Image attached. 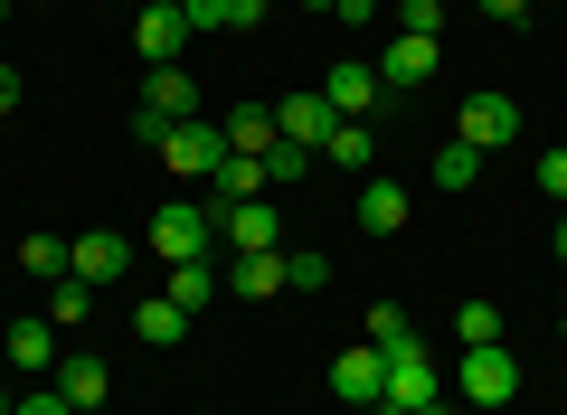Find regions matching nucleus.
<instances>
[{
  "label": "nucleus",
  "mask_w": 567,
  "mask_h": 415,
  "mask_svg": "<svg viewBox=\"0 0 567 415\" xmlns=\"http://www.w3.org/2000/svg\"><path fill=\"white\" fill-rule=\"evenodd\" d=\"M218 237H227V256H284V208H275V189L218 208Z\"/></svg>",
  "instance_id": "nucleus-1"
},
{
  "label": "nucleus",
  "mask_w": 567,
  "mask_h": 415,
  "mask_svg": "<svg viewBox=\"0 0 567 415\" xmlns=\"http://www.w3.org/2000/svg\"><path fill=\"white\" fill-rule=\"evenodd\" d=\"M511 133H520V104H511L502 85L464 95V114H454V142H473V152H511Z\"/></svg>",
  "instance_id": "nucleus-2"
},
{
  "label": "nucleus",
  "mask_w": 567,
  "mask_h": 415,
  "mask_svg": "<svg viewBox=\"0 0 567 415\" xmlns=\"http://www.w3.org/2000/svg\"><path fill=\"white\" fill-rule=\"evenodd\" d=\"M322 104H331L341 123H369V114L388 104V85H379V66H369V58H331V76H322Z\"/></svg>",
  "instance_id": "nucleus-3"
},
{
  "label": "nucleus",
  "mask_w": 567,
  "mask_h": 415,
  "mask_svg": "<svg viewBox=\"0 0 567 415\" xmlns=\"http://www.w3.org/2000/svg\"><path fill=\"white\" fill-rule=\"evenodd\" d=\"M208 237H218V208H162L152 218V256L162 264H199Z\"/></svg>",
  "instance_id": "nucleus-4"
},
{
  "label": "nucleus",
  "mask_w": 567,
  "mask_h": 415,
  "mask_svg": "<svg viewBox=\"0 0 567 415\" xmlns=\"http://www.w3.org/2000/svg\"><path fill=\"white\" fill-rule=\"evenodd\" d=\"M464 396H473V406H511V396H520V359H511V340L464 350Z\"/></svg>",
  "instance_id": "nucleus-5"
},
{
  "label": "nucleus",
  "mask_w": 567,
  "mask_h": 415,
  "mask_svg": "<svg viewBox=\"0 0 567 415\" xmlns=\"http://www.w3.org/2000/svg\"><path fill=\"white\" fill-rule=\"evenodd\" d=\"M331 396L369 415V406H379V396H388V350H369V340H350V350L331 359Z\"/></svg>",
  "instance_id": "nucleus-6"
},
{
  "label": "nucleus",
  "mask_w": 567,
  "mask_h": 415,
  "mask_svg": "<svg viewBox=\"0 0 567 415\" xmlns=\"http://www.w3.org/2000/svg\"><path fill=\"white\" fill-rule=\"evenodd\" d=\"M369 66H379V85H388V95H416V85L435 76V66H445V48H435V39H406V29H398V39H388Z\"/></svg>",
  "instance_id": "nucleus-7"
},
{
  "label": "nucleus",
  "mask_w": 567,
  "mask_h": 415,
  "mask_svg": "<svg viewBox=\"0 0 567 415\" xmlns=\"http://www.w3.org/2000/svg\"><path fill=\"white\" fill-rule=\"evenodd\" d=\"M66 274H76V283H123V274H133V246H123L114 227H85V237L66 246Z\"/></svg>",
  "instance_id": "nucleus-8"
},
{
  "label": "nucleus",
  "mask_w": 567,
  "mask_h": 415,
  "mask_svg": "<svg viewBox=\"0 0 567 415\" xmlns=\"http://www.w3.org/2000/svg\"><path fill=\"white\" fill-rule=\"evenodd\" d=\"M162 160H171L181 179H208V170L227 160V133H218V123H171V133H162Z\"/></svg>",
  "instance_id": "nucleus-9"
},
{
  "label": "nucleus",
  "mask_w": 567,
  "mask_h": 415,
  "mask_svg": "<svg viewBox=\"0 0 567 415\" xmlns=\"http://www.w3.org/2000/svg\"><path fill=\"white\" fill-rule=\"evenodd\" d=\"M388 406H435V350L425 340H398L388 350Z\"/></svg>",
  "instance_id": "nucleus-10"
},
{
  "label": "nucleus",
  "mask_w": 567,
  "mask_h": 415,
  "mask_svg": "<svg viewBox=\"0 0 567 415\" xmlns=\"http://www.w3.org/2000/svg\"><path fill=\"white\" fill-rule=\"evenodd\" d=\"M0 359H10V369H20V377H48V369H58V321H10V331H0Z\"/></svg>",
  "instance_id": "nucleus-11"
},
{
  "label": "nucleus",
  "mask_w": 567,
  "mask_h": 415,
  "mask_svg": "<svg viewBox=\"0 0 567 415\" xmlns=\"http://www.w3.org/2000/svg\"><path fill=\"white\" fill-rule=\"evenodd\" d=\"M275 133H284V142H303V152H322V142L341 133V114H331L322 85H312V95H284V104H275Z\"/></svg>",
  "instance_id": "nucleus-12"
},
{
  "label": "nucleus",
  "mask_w": 567,
  "mask_h": 415,
  "mask_svg": "<svg viewBox=\"0 0 567 415\" xmlns=\"http://www.w3.org/2000/svg\"><path fill=\"white\" fill-rule=\"evenodd\" d=\"M142 114L199 123V85H189V66H152V76H142Z\"/></svg>",
  "instance_id": "nucleus-13"
},
{
  "label": "nucleus",
  "mask_w": 567,
  "mask_h": 415,
  "mask_svg": "<svg viewBox=\"0 0 567 415\" xmlns=\"http://www.w3.org/2000/svg\"><path fill=\"white\" fill-rule=\"evenodd\" d=\"M133 48H142V58H152V66H181V48H189V20H181V10H162V0H152V10H142V20H133Z\"/></svg>",
  "instance_id": "nucleus-14"
},
{
  "label": "nucleus",
  "mask_w": 567,
  "mask_h": 415,
  "mask_svg": "<svg viewBox=\"0 0 567 415\" xmlns=\"http://www.w3.org/2000/svg\"><path fill=\"white\" fill-rule=\"evenodd\" d=\"M406 208H416V198H406L398 179H379V170L360 179V227H369V237H398V227H406Z\"/></svg>",
  "instance_id": "nucleus-15"
},
{
  "label": "nucleus",
  "mask_w": 567,
  "mask_h": 415,
  "mask_svg": "<svg viewBox=\"0 0 567 415\" xmlns=\"http://www.w3.org/2000/svg\"><path fill=\"white\" fill-rule=\"evenodd\" d=\"M133 340H152V350H181V340H189V312H181L171 293H142V302H133Z\"/></svg>",
  "instance_id": "nucleus-16"
},
{
  "label": "nucleus",
  "mask_w": 567,
  "mask_h": 415,
  "mask_svg": "<svg viewBox=\"0 0 567 415\" xmlns=\"http://www.w3.org/2000/svg\"><path fill=\"white\" fill-rule=\"evenodd\" d=\"M218 133H227V152H246V160H265V152L284 142V133H275V104H237Z\"/></svg>",
  "instance_id": "nucleus-17"
},
{
  "label": "nucleus",
  "mask_w": 567,
  "mask_h": 415,
  "mask_svg": "<svg viewBox=\"0 0 567 415\" xmlns=\"http://www.w3.org/2000/svg\"><path fill=\"white\" fill-rule=\"evenodd\" d=\"M58 396L66 406H104V396H114V369H104V359H58Z\"/></svg>",
  "instance_id": "nucleus-18"
},
{
  "label": "nucleus",
  "mask_w": 567,
  "mask_h": 415,
  "mask_svg": "<svg viewBox=\"0 0 567 415\" xmlns=\"http://www.w3.org/2000/svg\"><path fill=\"white\" fill-rule=\"evenodd\" d=\"M162 293H171V302H181V312H189V321H199V312H208V293H227V274H218V264H208V256H199V264H171V283H162Z\"/></svg>",
  "instance_id": "nucleus-19"
},
{
  "label": "nucleus",
  "mask_w": 567,
  "mask_h": 415,
  "mask_svg": "<svg viewBox=\"0 0 567 415\" xmlns=\"http://www.w3.org/2000/svg\"><path fill=\"white\" fill-rule=\"evenodd\" d=\"M322 160H331V170H350V179L379 170V133H369V123H341V133L322 142Z\"/></svg>",
  "instance_id": "nucleus-20"
},
{
  "label": "nucleus",
  "mask_w": 567,
  "mask_h": 415,
  "mask_svg": "<svg viewBox=\"0 0 567 415\" xmlns=\"http://www.w3.org/2000/svg\"><path fill=\"white\" fill-rule=\"evenodd\" d=\"M227 293H246V302L284 293V256H227Z\"/></svg>",
  "instance_id": "nucleus-21"
},
{
  "label": "nucleus",
  "mask_w": 567,
  "mask_h": 415,
  "mask_svg": "<svg viewBox=\"0 0 567 415\" xmlns=\"http://www.w3.org/2000/svg\"><path fill=\"white\" fill-rule=\"evenodd\" d=\"M208 189H218L227 208H237V198H265V160H246V152H227L218 170H208Z\"/></svg>",
  "instance_id": "nucleus-22"
},
{
  "label": "nucleus",
  "mask_w": 567,
  "mask_h": 415,
  "mask_svg": "<svg viewBox=\"0 0 567 415\" xmlns=\"http://www.w3.org/2000/svg\"><path fill=\"white\" fill-rule=\"evenodd\" d=\"M312 160H322V152H303V142H275V152H265V189H303V179H312Z\"/></svg>",
  "instance_id": "nucleus-23"
},
{
  "label": "nucleus",
  "mask_w": 567,
  "mask_h": 415,
  "mask_svg": "<svg viewBox=\"0 0 567 415\" xmlns=\"http://www.w3.org/2000/svg\"><path fill=\"white\" fill-rule=\"evenodd\" d=\"M454 340H464V350H483V340H502V302H454Z\"/></svg>",
  "instance_id": "nucleus-24"
},
{
  "label": "nucleus",
  "mask_w": 567,
  "mask_h": 415,
  "mask_svg": "<svg viewBox=\"0 0 567 415\" xmlns=\"http://www.w3.org/2000/svg\"><path fill=\"white\" fill-rule=\"evenodd\" d=\"M473 179H483V152L473 142H445L435 152V189H473Z\"/></svg>",
  "instance_id": "nucleus-25"
},
{
  "label": "nucleus",
  "mask_w": 567,
  "mask_h": 415,
  "mask_svg": "<svg viewBox=\"0 0 567 415\" xmlns=\"http://www.w3.org/2000/svg\"><path fill=\"white\" fill-rule=\"evenodd\" d=\"M85 302H95V283H76V274H58V283H48V321H58V331H76V321H85Z\"/></svg>",
  "instance_id": "nucleus-26"
},
{
  "label": "nucleus",
  "mask_w": 567,
  "mask_h": 415,
  "mask_svg": "<svg viewBox=\"0 0 567 415\" xmlns=\"http://www.w3.org/2000/svg\"><path fill=\"white\" fill-rule=\"evenodd\" d=\"M360 340H369V350H398V340H416V321H406L398 302H379V312H369V331H360Z\"/></svg>",
  "instance_id": "nucleus-27"
},
{
  "label": "nucleus",
  "mask_w": 567,
  "mask_h": 415,
  "mask_svg": "<svg viewBox=\"0 0 567 415\" xmlns=\"http://www.w3.org/2000/svg\"><path fill=\"white\" fill-rule=\"evenodd\" d=\"M398 29L406 39H445V0H398Z\"/></svg>",
  "instance_id": "nucleus-28"
},
{
  "label": "nucleus",
  "mask_w": 567,
  "mask_h": 415,
  "mask_svg": "<svg viewBox=\"0 0 567 415\" xmlns=\"http://www.w3.org/2000/svg\"><path fill=\"white\" fill-rule=\"evenodd\" d=\"M20 264H29L39 283H58V274H66V246H58V237H20Z\"/></svg>",
  "instance_id": "nucleus-29"
},
{
  "label": "nucleus",
  "mask_w": 567,
  "mask_h": 415,
  "mask_svg": "<svg viewBox=\"0 0 567 415\" xmlns=\"http://www.w3.org/2000/svg\"><path fill=\"white\" fill-rule=\"evenodd\" d=\"M331 283V256H284V293H322Z\"/></svg>",
  "instance_id": "nucleus-30"
},
{
  "label": "nucleus",
  "mask_w": 567,
  "mask_h": 415,
  "mask_svg": "<svg viewBox=\"0 0 567 415\" xmlns=\"http://www.w3.org/2000/svg\"><path fill=\"white\" fill-rule=\"evenodd\" d=\"M539 189H548V198H567V142H558V152H539Z\"/></svg>",
  "instance_id": "nucleus-31"
},
{
  "label": "nucleus",
  "mask_w": 567,
  "mask_h": 415,
  "mask_svg": "<svg viewBox=\"0 0 567 415\" xmlns=\"http://www.w3.org/2000/svg\"><path fill=\"white\" fill-rule=\"evenodd\" d=\"M20 415H76V406H66L58 387H29V396H20Z\"/></svg>",
  "instance_id": "nucleus-32"
},
{
  "label": "nucleus",
  "mask_w": 567,
  "mask_h": 415,
  "mask_svg": "<svg viewBox=\"0 0 567 415\" xmlns=\"http://www.w3.org/2000/svg\"><path fill=\"white\" fill-rule=\"evenodd\" d=\"M331 20H350V29H369V20H379V0H331Z\"/></svg>",
  "instance_id": "nucleus-33"
},
{
  "label": "nucleus",
  "mask_w": 567,
  "mask_h": 415,
  "mask_svg": "<svg viewBox=\"0 0 567 415\" xmlns=\"http://www.w3.org/2000/svg\"><path fill=\"white\" fill-rule=\"evenodd\" d=\"M483 20H529V0H473Z\"/></svg>",
  "instance_id": "nucleus-34"
},
{
  "label": "nucleus",
  "mask_w": 567,
  "mask_h": 415,
  "mask_svg": "<svg viewBox=\"0 0 567 415\" xmlns=\"http://www.w3.org/2000/svg\"><path fill=\"white\" fill-rule=\"evenodd\" d=\"M10 104H20V66H0V114H10Z\"/></svg>",
  "instance_id": "nucleus-35"
},
{
  "label": "nucleus",
  "mask_w": 567,
  "mask_h": 415,
  "mask_svg": "<svg viewBox=\"0 0 567 415\" xmlns=\"http://www.w3.org/2000/svg\"><path fill=\"white\" fill-rule=\"evenodd\" d=\"M0 415H20V396H10V387H0Z\"/></svg>",
  "instance_id": "nucleus-36"
},
{
  "label": "nucleus",
  "mask_w": 567,
  "mask_h": 415,
  "mask_svg": "<svg viewBox=\"0 0 567 415\" xmlns=\"http://www.w3.org/2000/svg\"><path fill=\"white\" fill-rule=\"evenodd\" d=\"M558 264H567V218H558Z\"/></svg>",
  "instance_id": "nucleus-37"
},
{
  "label": "nucleus",
  "mask_w": 567,
  "mask_h": 415,
  "mask_svg": "<svg viewBox=\"0 0 567 415\" xmlns=\"http://www.w3.org/2000/svg\"><path fill=\"white\" fill-rule=\"evenodd\" d=\"M303 10H331V0H303Z\"/></svg>",
  "instance_id": "nucleus-38"
},
{
  "label": "nucleus",
  "mask_w": 567,
  "mask_h": 415,
  "mask_svg": "<svg viewBox=\"0 0 567 415\" xmlns=\"http://www.w3.org/2000/svg\"><path fill=\"white\" fill-rule=\"evenodd\" d=\"M76 415H104V406H76Z\"/></svg>",
  "instance_id": "nucleus-39"
},
{
  "label": "nucleus",
  "mask_w": 567,
  "mask_h": 415,
  "mask_svg": "<svg viewBox=\"0 0 567 415\" xmlns=\"http://www.w3.org/2000/svg\"><path fill=\"white\" fill-rule=\"evenodd\" d=\"M0 20H10V0H0Z\"/></svg>",
  "instance_id": "nucleus-40"
}]
</instances>
